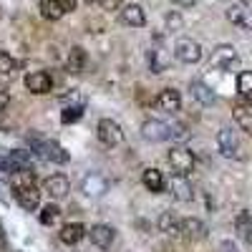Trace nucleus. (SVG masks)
Instances as JSON below:
<instances>
[{"instance_id": "nucleus-11", "label": "nucleus", "mask_w": 252, "mask_h": 252, "mask_svg": "<svg viewBox=\"0 0 252 252\" xmlns=\"http://www.w3.org/2000/svg\"><path fill=\"white\" fill-rule=\"evenodd\" d=\"M89 237H91V242L98 247V250H109L111 245H114V237H116V229L111 227V224H94L89 232H86Z\"/></svg>"}, {"instance_id": "nucleus-24", "label": "nucleus", "mask_w": 252, "mask_h": 252, "mask_svg": "<svg viewBox=\"0 0 252 252\" xmlns=\"http://www.w3.org/2000/svg\"><path fill=\"white\" fill-rule=\"evenodd\" d=\"M157 227H159V232L169 235V237H177L179 235V217L172 215V212H161L159 220H157Z\"/></svg>"}, {"instance_id": "nucleus-18", "label": "nucleus", "mask_w": 252, "mask_h": 252, "mask_svg": "<svg viewBox=\"0 0 252 252\" xmlns=\"http://www.w3.org/2000/svg\"><path fill=\"white\" fill-rule=\"evenodd\" d=\"M232 116H235V124L242 131L252 134V101H240L232 109Z\"/></svg>"}, {"instance_id": "nucleus-23", "label": "nucleus", "mask_w": 252, "mask_h": 252, "mask_svg": "<svg viewBox=\"0 0 252 252\" xmlns=\"http://www.w3.org/2000/svg\"><path fill=\"white\" fill-rule=\"evenodd\" d=\"M141 182H144V187L149 189V192H154V194L164 192V187H166L164 174H161L159 169H146V172L141 174Z\"/></svg>"}, {"instance_id": "nucleus-37", "label": "nucleus", "mask_w": 252, "mask_h": 252, "mask_svg": "<svg viewBox=\"0 0 252 252\" xmlns=\"http://www.w3.org/2000/svg\"><path fill=\"white\" fill-rule=\"evenodd\" d=\"M166 20H169V26H172V28H179V26H182V20H179L177 15H169Z\"/></svg>"}, {"instance_id": "nucleus-33", "label": "nucleus", "mask_w": 252, "mask_h": 252, "mask_svg": "<svg viewBox=\"0 0 252 252\" xmlns=\"http://www.w3.org/2000/svg\"><path fill=\"white\" fill-rule=\"evenodd\" d=\"M101 10H119L121 8V0H96Z\"/></svg>"}, {"instance_id": "nucleus-32", "label": "nucleus", "mask_w": 252, "mask_h": 252, "mask_svg": "<svg viewBox=\"0 0 252 252\" xmlns=\"http://www.w3.org/2000/svg\"><path fill=\"white\" fill-rule=\"evenodd\" d=\"M81 116H83V106H68L66 111L61 114V121L63 124H76Z\"/></svg>"}, {"instance_id": "nucleus-9", "label": "nucleus", "mask_w": 252, "mask_h": 252, "mask_svg": "<svg viewBox=\"0 0 252 252\" xmlns=\"http://www.w3.org/2000/svg\"><path fill=\"white\" fill-rule=\"evenodd\" d=\"M209 63H212V68H222V71L232 68L235 63H237V48H235V46H227V43L217 46V48L212 51V58H209Z\"/></svg>"}, {"instance_id": "nucleus-20", "label": "nucleus", "mask_w": 252, "mask_h": 252, "mask_svg": "<svg viewBox=\"0 0 252 252\" xmlns=\"http://www.w3.org/2000/svg\"><path fill=\"white\" fill-rule=\"evenodd\" d=\"M18 76V63L10 53L0 51V86H5V83H10L13 78Z\"/></svg>"}, {"instance_id": "nucleus-28", "label": "nucleus", "mask_w": 252, "mask_h": 252, "mask_svg": "<svg viewBox=\"0 0 252 252\" xmlns=\"http://www.w3.org/2000/svg\"><path fill=\"white\" fill-rule=\"evenodd\" d=\"M237 94L242 101H252V71H242L237 76Z\"/></svg>"}, {"instance_id": "nucleus-5", "label": "nucleus", "mask_w": 252, "mask_h": 252, "mask_svg": "<svg viewBox=\"0 0 252 252\" xmlns=\"http://www.w3.org/2000/svg\"><path fill=\"white\" fill-rule=\"evenodd\" d=\"M174 56L182 63H197V61H202V46L194 38H179L174 43Z\"/></svg>"}, {"instance_id": "nucleus-30", "label": "nucleus", "mask_w": 252, "mask_h": 252, "mask_svg": "<svg viewBox=\"0 0 252 252\" xmlns=\"http://www.w3.org/2000/svg\"><path fill=\"white\" fill-rule=\"evenodd\" d=\"M61 217V209L56 204H46L43 212H40V224H56Z\"/></svg>"}, {"instance_id": "nucleus-29", "label": "nucleus", "mask_w": 252, "mask_h": 252, "mask_svg": "<svg viewBox=\"0 0 252 252\" xmlns=\"http://www.w3.org/2000/svg\"><path fill=\"white\" fill-rule=\"evenodd\" d=\"M40 15H43L46 20H58V18H63V10H61V5H58V0H40Z\"/></svg>"}, {"instance_id": "nucleus-14", "label": "nucleus", "mask_w": 252, "mask_h": 252, "mask_svg": "<svg viewBox=\"0 0 252 252\" xmlns=\"http://www.w3.org/2000/svg\"><path fill=\"white\" fill-rule=\"evenodd\" d=\"M106 189H109V182L103 179V174H98V172L86 174L83 182H81V192L86 197H101V194H106Z\"/></svg>"}, {"instance_id": "nucleus-21", "label": "nucleus", "mask_w": 252, "mask_h": 252, "mask_svg": "<svg viewBox=\"0 0 252 252\" xmlns=\"http://www.w3.org/2000/svg\"><path fill=\"white\" fill-rule=\"evenodd\" d=\"M83 235H86V227H83L81 222H68V224H63V229L58 232L61 242L63 245H76L83 240Z\"/></svg>"}, {"instance_id": "nucleus-19", "label": "nucleus", "mask_w": 252, "mask_h": 252, "mask_svg": "<svg viewBox=\"0 0 252 252\" xmlns=\"http://www.w3.org/2000/svg\"><path fill=\"white\" fill-rule=\"evenodd\" d=\"M189 91H192V98L199 103V106H212V103L217 101L215 91L209 89L204 81H192V86H189Z\"/></svg>"}, {"instance_id": "nucleus-31", "label": "nucleus", "mask_w": 252, "mask_h": 252, "mask_svg": "<svg viewBox=\"0 0 252 252\" xmlns=\"http://www.w3.org/2000/svg\"><path fill=\"white\" fill-rule=\"evenodd\" d=\"M149 66H152V73H161L166 68V58L161 51H152L149 53Z\"/></svg>"}, {"instance_id": "nucleus-36", "label": "nucleus", "mask_w": 252, "mask_h": 252, "mask_svg": "<svg viewBox=\"0 0 252 252\" xmlns=\"http://www.w3.org/2000/svg\"><path fill=\"white\" fill-rule=\"evenodd\" d=\"M174 3L182 8H192V5H197V0H174Z\"/></svg>"}, {"instance_id": "nucleus-1", "label": "nucleus", "mask_w": 252, "mask_h": 252, "mask_svg": "<svg viewBox=\"0 0 252 252\" xmlns=\"http://www.w3.org/2000/svg\"><path fill=\"white\" fill-rule=\"evenodd\" d=\"M31 144H33V149H35L40 157L48 159V161H53V164H66V161L71 159L68 152L63 149L58 141H38L35 136H31Z\"/></svg>"}, {"instance_id": "nucleus-27", "label": "nucleus", "mask_w": 252, "mask_h": 252, "mask_svg": "<svg viewBox=\"0 0 252 252\" xmlns=\"http://www.w3.org/2000/svg\"><path fill=\"white\" fill-rule=\"evenodd\" d=\"M33 184H35L33 169H20V172L10 174V187L13 189H26V187H33Z\"/></svg>"}, {"instance_id": "nucleus-39", "label": "nucleus", "mask_w": 252, "mask_h": 252, "mask_svg": "<svg viewBox=\"0 0 252 252\" xmlns=\"http://www.w3.org/2000/svg\"><path fill=\"white\" fill-rule=\"evenodd\" d=\"M0 252H5V245H3V237H0Z\"/></svg>"}, {"instance_id": "nucleus-4", "label": "nucleus", "mask_w": 252, "mask_h": 252, "mask_svg": "<svg viewBox=\"0 0 252 252\" xmlns=\"http://www.w3.org/2000/svg\"><path fill=\"white\" fill-rule=\"evenodd\" d=\"M96 136L103 146H119L124 141V131L114 119H101L96 126Z\"/></svg>"}, {"instance_id": "nucleus-6", "label": "nucleus", "mask_w": 252, "mask_h": 252, "mask_svg": "<svg viewBox=\"0 0 252 252\" xmlns=\"http://www.w3.org/2000/svg\"><path fill=\"white\" fill-rule=\"evenodd\" d=\"M217 146H220V152H222V157H227V159H240L242 154V146H240V139H237V134L232 131V129H220V134H217Z\"/></svg>"}, {"instance_id": "nucleus-13", "label": "nucleus", "mask_w": 252, "mask_h": 252, "mask_svg": "<svg viewBox=\"0 0 252 252\" xmlns=\"http://www.w3.org/2000/svg\"><path fill=\"white\" fill-rule=\"evenodd\" d=\"M179 235L187 237V240H204L207 237V224L197 217H184L179 220Z\"/></svg>"}, {"instance_id": "nucleus-3", "label": "nucleus", "mask_w": 252, "mask_h": 252, "mask_svg": "<svg viewBox=\"0 0 252 252\" xmlns=\"http://www.w3.org/2000/svg\"><path fill=\"white\" fill-rule=\"evenodd\" d=\"M166 159H169V166H172L179 177H187L189 172L194 169V154L189 152L187 146H174Z\"/></svg>"}, {"instance_id": "nucleus-12", "label": "nucleus", "mask_w": 252, "mask_h": 252, "mask_svg": "<svg viewBox=\"0 0 252 252\" xmlns=\"http://www.w3.org/2000/svg\"><path fill=\"white\" fill-rule=\"evenodd\" d=\"M154 103H157V109L164 111V114H177L182 109V96H179L177 89H161Z\"/></svg>"}, {"instance_id": "nucleus-17", "label": "nucleus", "mask_w": 252, "mask_h": 252, "mask_svg": "<svg viewBox=\"0 0 252 252\" xmlns=\"http://www.w3.org/2000/svg\"><path fill=\"white\" fill-rule=\"evenodd\" d=\"M121 20L126 26H131V28H144L146 26V13L139 3H129V5H124L121 10Z\"/></svg>"}, {"instance_id": "nucleus-40", "label": "nucleus", "mask_w": 252, "mask_h": 252, "mask_svg": "<svg viewBox=\"0 0 252 252\" xmlns=\"http://www.w3.org/2000/svg\"><path fill=\"white\" fill-rule=\"evenodd\" d=\"M0 237H3V227H0Z\"/></svg>"}, {"instance_id": "nucleus-26", "label": "nucleus", "mask_w": 252, "mask_h": 252, "mask_svg": "<svg viewBox=\"0 0 252 252\" xmlns=\"http://www.w3.org/2000/svg\"><path fill=\"white\" fill-rule=\"evenodd\" d=\"M235 229L240 232V237H242V240L252 242V215L247 212V209H242V212L235 217Z\"/></svg>"}, {"instance_id": "nucleus-34", "label": "nucleus", "mask_w": 252, "mask_h": 252, "mask_svg": "<svg viewBox=\"0 0 252 252\" xmlns=\"http://www.w3.org/2000/svg\"><path fill=\"white\" fill-rule=\"evenodd\" d=\"M76 3H78V0H58V5H61L63 15H66V13H73V10H76Z\"/></svg>"}, {"instance_id": "nucleus-16", "label": "nucleus", "mask_w": 252, "mask_h": 252, "mask_svg": "<svg viewBox=\"0 0 252 252\" xmlns=\"http://www.w3.org/2000/svg\"><path fill=\"white\" fill-rule=\"evenodd\" d=\"M43 187H46V192H48L53 199H63V197H68V192H71V182L63 177V174L48 177V179L43 182Z\"/></svg>"}, {"instance_id": "nucleus-15", "label": "nucleus", "mask_w": 252, "mask_h": 252, "mask_svg": "<svg viewBox=\"0 0 252 252\" xmlns=\"http://www.w3.org/2000/svg\"><path fill=\"white\" fill-rule=\"evenodd\" d=\"M15 192V202L26 209V212H35L40 207V189L33 184V187H26V189H13Z\"/></svg>"}, {"instance_id": "nucleus-2", "label": "nucleus", "mask_w": 252, "mask_h": 252, "mask_svg": "<svg viewBox=\"0 0 252 252\" xmlns=\"http://www.w3.org/2000/svg\"><path fill=\"white\" fill-rule=\"evenodd\" d=\"M227 20L242 31H252V3H247V0L232 3L227 8Z\"/></svg>"}, {"instance_id": "nucleus-22", "label": "nucleus", "mask_w": 252, "mask_h": 252, "mask_svg": "<svg viewBox=\"0 0 252 252\" xmlns=\"http://www.w3.org/2000/svg\"><path fill=\"white\" fill-rule=\"evenodd\" d=\"M172 194H174V199H179V202H192V197H194V189H192V184H189V179L187 177H174L172 179Z\"/></svg>"}, {"instance_id": "nucleus-7", "label": "nucleus", "mask_w": 252, "mask_h": 252, "mask_svg": "<svg viewBox=\"0 0 252 252\" xmlns=\"http://www.w3.org/2000/svg\"><path fill=\"white\" fill-rule=\"evenodd\" d=\"M20 169H31V157L28 152H20V149H13L8 154L0 157V172H20Z\"/></svg>"}, {"instance_id": "nucleus-8", "label": "nucleus", "mask_w": 252, "mask_h": 252, "mask_svg": "<svg viewBox=\"0 0 252 252\" xmlns=\"http://www.w3.org/2000/svg\"><path fill=\"white\" fill-rule=\"evenodd\" d=\"M141 136L146 141H166V139H172V126L159 119H149L141 124Z\"/></svg>"}, {"instance_id": "nucleus-10", "label": "nucleus", "mask_w": 252, "mask_h": 252, "mask_svg": "<svg viewBox=\"0 0 252 252\" xmlns=\"http://www.w3.org/2000/svg\"><path fill=\"white\" fill-rule=\"evenodd\" d=\"M26 86H28V91L35 94V96H40V94H51V89H53V78H51V73H46V71H31V73L26 76Z\"/></svg>"}, {"instance_id": "nucleus-38", "label": "nucleus", "mask_w": 252, "mask_h": 252, "mask_svg": "<svg viewBox=\"0 0 252 252\" xmlns=\"http://www.w3.org/2000/svg\"><path fill=\"white\" fill-rule=\"evenodd\" d=\"M5 103H8V94H5V91H0V111L5 109Z\"/></svg>"}, {"instance_id": "nucleus-35", "label": "nucleus", "mask_w": 252, "mask_h": 252, "mask_svg": "<svg viewBox=\"0 0 252 252\" xmlns=\"http://www.w3.org/2000/svg\"><path fill=\"white\" fill-rule=\"evenodd\" d=\"M220 250H222V252H237V247H235L232 242H229V240H224V242L220 245Z\"/></svg>"}, {"instance_id": "nucleus-25", "label": "nucleus", "mask_w": 252, "mask_h": 252, "mask_svg": "<svg viewBox=\"0 0 252 252\" xmlns=\"http://www.w3.org/2000/svg\"><path fill=\"white\" fill-rule=\"evenodd\" d=\"M66 66L71 73H81L83 68H86V51H83L81 46H73L68 51V61H66Z\"/></svg>"}]
</instances>
